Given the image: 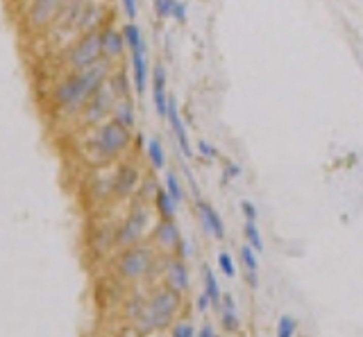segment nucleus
I'll return each mask as SVG.
<instances>
[{
	"label": "nucleus",
	"instance_id": "28",
	"mask_svg": "<svg viewBox=\"0 0 363 337\" xmlns=\"http://www.w3.org/2000/svg\"><path fill=\"white\" fill-rule=\"evenodd\" d=\"M295 330H298V321H295L293 317L284 315L277 324V337H293Z\"/></svg>",
	"mask_w": 363,
	"mask_h": 337
},
{
	"label": "nucleus",
	"instance_id": "6",
	"mask_svg": "<svg viewBox=\"0 0 363 337\" xmlns=\"http://www.w3.org/2000/svg\"><path fill=\"white\" fill-rule=\"evenodd\" d=\"M114 106H116V95L111 93L109 84L100 86V89L91 95V100L84 104V109H82V123L84 125L103 123L109 116V111L114 114Z\"/></svg>",
	"mask_w": 363,
	"mask_h": 337
},
{
	"label": "nucleus",
	"instance_id": "27",
	"mask_svg": "<svg viewBox=\"0 0 363 337\" xmlns=\"http://www.w3.org/2000/svg\"><path fill=\"white\" fill-rule=\"evenodd\" d=\"M241 260H243V265L248 267L250 274H256V270H259V258H256V251L250 245L241 247Z\"/></svg>",
	"mask_w": 363,
	"mask_h": 337
},
{
	"label": "nucleus",
	"instance_id": "26",
	"mask_svg": "<svg viewBox=\"0 0 363 337\" xmlns=\"http://www.w3.org/2000/svg\"><path fill=\"white\" fill-rule=\"evenodd\" d=\"M166 190L171 193V197L175 199L177 204L184 202V188H182V183H180V179H177L175 172H166Z\"/></svg>",
	"mask_w": 363,
	"mask_h": 337
},
{
	"label": "nucleus",
	"instance_id": "23",
	"mask_svg": "<svg viewBox=\"0 0 363 337\" xmlns=\"http://www.w3.org/2000/svg\"><path fill=\"white\" fill-rule=\"evenodd\" d=\"M202 276H205V292L211 296V304H214L216 308L220 306V287H218V281H216V276H214V272L209 270V267L205 265V270H202Z\"/></svg>",
	"mask_w": 363,
	"mask_h": 337
},
{
	"label": "nucleus",
	"instance_id": "14",
	"mask_svg": "<svg viewBox=\"0 0 363 337\" xmlns=\"http://www.w3.org/2000/svg\"><path fill=\"white\" fill-rule=\"evenodd\" d=\"M129 52H132L134 91H137V95H145V89H148V75H150L148 57H145V46L143 48H137V50H129Z\"/></svg>",
	"mask_w": 363,
	"mask_h": 337
},
{
	"label": "nucleus",
	"instance_id": "3",
	"mask_svg": "<svg viewBox=\"0 0 363 337\" xmlns=\"http://www.w3.org/2000/svg\"><path fill=\"white\" fill-rule=\"evenodd\" d=\"M132 145V129L118 123L116 118L105 120L91 136V147L103 159H116Z\"/></svg>",
	"mask_w": 363,
	"mask_h": 337
},
{
	"label": "nucleus",
	"instance_id": "4",
	"mask_svg": "<svg viewBox=\"0 0 363 337\" xmlns=\"http://www.w3.org/2000/svg\"><path fill=\"white\" fill-rule=\"evenodd\" d=\"M100 59H103V39H100V32L82 34L64 55L66 66H69L73 72L84 70V68L98 63Z\"/></svg>",
	"mask_w": 363,
	"mask_h": 337
},
{
	"label": "nucleus",
	"instance_id": "31",
	"mask_svg": "<svg viewBox=\"0 0 363 337\" xmlns=\"http://www.w3.org/2000/svg\"><path fill=\"white\" fill-rule=\"evenodd\" d=\"M171 337H197V335H195V328H193L191 321H180V324L173 326Z\"/></svg>",
	"mask_w": 363,
	"mask_h": 337
},
{
	"label": "nucleus",
	"instance_id": "7",
	"mask_svg": "<svg viewBox=\"0 0 363 337\" xmlns=\"http://www.w3.org/2000/svg\"><path fill=\"white\" fill-rule=\"evenodd\" d=\"M145 224H148V211H145V208L132 211V215L123 222V227L116 231V245L123 247V249L134 247L139 240H141V236L145 231Z\"/></svg>",
	"mask_w": 363,
	"mask_h": 337
},
{
	"label": "nucleus",
	"instance_id": "9",
	"mask_svg": "<svg viewBox=\"0 0 363 337\" xmlns=\"http://www.w3.org/2000/svg\"><path fill=\"white\" fill-rule=\"evenodd\" d=\"M168 72L163 63H157L152 68V104L159 118L166 120L168 116Z\"/></svg>",
	"mask_w": 363,
	"mask_h": 337
},
{
	"label": "nucleus",
	"instance_id": "25",
	"mask_svg": "<svg viewBox=\"0 0 363 337\" xmlns=\"http://www.w3.org/2000/svg\"><path fill=\"white\" fill-rule=\"evenodd\" d=\"M243 233H245V238H248V245L252 247L256 253L263 251V240H261V233H259V229H256L254 222H245Z\"/></svg>",
	"mask_w": 363,
	"mask_h": 337
},
{
	"label": "nucleus",
	"instance_id": "29",
	"mask_svg": "<svg viewBox=\"0 0 363 337\" xmlns=\"http://www.w3.org/2000/svg\"><path fill=\"white\" fill-rule=\"evenodd\" d=\"M218 267H220V272L225 274L227 278H234L236 276V267H234V260H232V256L227 251H220L218 253Z\"/></svg>",
	"mask_w": 363,
	"mask_h": 337
},
{
	"label": "nucleus",
	"instance_id": "15",
	"mask_svg": "<svg viewBox=\"0 0 363 337\" xmlns=\"http://www.w3.org/2000/svg\"><path fill=\"white\" fill-rule=\"evenodd\" d=\"M197 208H200L202 229H205L207 233H211L216 240H222V238H225V224H222V217L218 215V211L207 202H197Z\"/></svg>",
	"mask_w": 363,
	"mask_h": 337
},
{
	"label": "nucleus",
	"instance_id": "5",
	"mask_svg": "<svg viewBox=\"0 0 363 337\" xmlns=\"http://www.w3.org/2000/svg\"><path fill=\"white\" fill-rule=\"evenodd\" d=\"M152 265H154L152 249L141 247V245L127 247L123 251V256L118 258V272L127 281H139V278L148 276Z\"/></svg>",
	"mask_w": 363,
	"mask_h": 337
},
{
	"label": "nucleus",
	"instance_id": "2",
	"mask_svg": "<svg viewBox=\"0 0 363 337\" xmlns=\"http://www.w3.org/2000/svg\"><path fill=\"white\" fill-rule=\"evenodd\" d=\"M180 296H182L180 292L171 290V287L159 290L157 294L150 299V304L141 310V315H139V330H141V335H148V333H152V330L168 328L182 306Z\"/></svg>",
	"mask_w": 363,
	"mask_h": 337
},
{
	"label": "nucleus",
	"instance_id": "18",
	"mask_svg": "<svg viewBox=\"0 0 363 337\" xmlns=\"http://www.w3.org/2000/svg\"><path fill=\"white\" fill-rule=\"evenodd\" d=\"M220 304H222V308H218V312H220V321H222V326H225V330H229V333L239 330L241 321H239V317H236V306H234L232 294H222Z\"/></svg>",
	"mask_w": 363,
	"mask_h": 337
},
{
	"label": "nucleus",
	"instance_id": "17",
	"mask_svg": "<svg viewBox=\"0 0 363 337\" xmlns=\"http://www.w3.org/2000/svg\"><path fill=\"white\" fill-rule=\"evenodd\" d=\"M100 21H103V7L93 3H86L84 14L80 18V25H77V32L86 34V32H100Z\"/></svg>",
	"mask_w": 363,
	"mask_h": 337
},
{
	"label": "nucleus",
	"instance_id": "22",
	"mask_svg": "<svg viewBox=\"0 0 363 337\" xmlns=\"http://www.w3.org/2000/svg\"><path fill=\"white\" fill-rule=\"evenodd\" d=\"M145 154H148V161L154 170H163L166 165V152H163V145L159 138H150L148 147H145Z\"/></svg>",
	"mask_w": 363,
	"mask_h": 337
},
{
	"label": "nucleus",
	"instance_id": "19",
	"mask_svg": "<svg viewBox=\"0 0 363 337\" xmlns=\"http://www.w3.org/2000/svg\"><path fill=\"white\" fill-rule=\"evenodd\" d=\"M154 206H157L161 219H175L177 206H180V204H177L175 199L171 197V193L163 188V190H157V195H154Z\"/></svg>",
	"mask_w": 363,
	"mask_h": 337
},
{
	"label": "nucleus",
	"instance_id": "36",
	"mask_svg": "<svg viewBox=\"0 0 363 337\" xmlns=\"http://www.w3.org/2000/svg\"><path fill=\"white\" fill-rule=\"evenodd\" d=\"M173 18H175L180 25H186V5L180 3V0H177L175 9H173Z\"/></svg>",
	"mask_w": 363,
	"mask_h": 337
},
{
	"label": "nucleus",
	"instance_id": "10",
	"mask_svg": "<svg viewBox=\"0 0 363 337\" xmlns=\"http://www.w3.org/2000/svg\"><path fill=\"white\" fill-rule=\"evenodd\" d=\"M166 120H168V125H171L173 134H175L177 145H180L182 154L186 156V159H191V156H193V147H191V140H188V131H186V125H184V120H182L177 100L173 95L168 97V116H166Z\"/></svg>",
	"mask_w": 363,
	"mask_h": 337
},
{
	"label": "nucleus",
	"instance_id": "30",
	"mask_svg": "<svg viewBox=\"0 0 363 337\" xmlns=\"http://www.w3.org/2000/svg\"><path fill=\"white\" fill-rule=\"evenodd\" d=\"M177 0H154V12L159 18H173V9H175Z\"/></svg>",
	"mask_w": 363,
	"mask_h": 337
},
{
	"label": "nucleus",
	"instance_id": "37",
	"mask_svg": "<svg viewBox=\"0 0 363 337\" xmlns=\"http://www.w3.org/2000/svg\"><path fill=\"white\" fill-rule=\"evenodd\" d=\"M211 306H214L211 304V296L207 294V292H202V294L197 296V312H207Z\"/></svg>",
	"mask_w": 363,
	"mask_h": 337
},
{
	"label": "nucleus",
	"instance_id": "1",
	"mask_svg": "<svg viewBox=\"0 0 363 337\" xmlns=\"http://www.w3.org/2000/svg\"><path fill=\"white\" fill-rule=\"evenodd\" d=\"M109 68H111V61L100 59L93 66L84 68L80 72H71L61 82H57L55 91H52V102H55L57 111L64 116L82 114V109L91 100V95L100 86L107 84Z\"/></svg>",
	"mask_w": 363,
	"mask_h": 337
},
{
	"label": "nucleus",
	"instance_id": "16",
	"mask_svg": "<svg viewBox=\"0 0 363 337\" xmlns=\"http://www.w3.org/2000/svg\"><path fill=\"white\" fill-rule=\"evenodd\" d=\"M166 283H168L171 290L180 292V294H184V292L188 290V270H186V263H184L182 258H175V260L168 263Z\"/></svg>",
	"mask_w": 363,
	"mask_h": 337
},
{
	"label": "nucleus",
	"instance_id": "11",
	"mask_svg": "<svg viewBox=\"0 0 363 337\" xmlns=\"http://www.w3.org/2000/svg\"><path fill=\"white\" fill-rule=\"evenodd\" d=\"M100 39H103V59L107 61H114V59H120L127 48V41H125V34L123 30H116V27H103L100 30Z\"/></svg>",
	"mask_w": 363,
	"mask_h": 337
},
{
	"label": "nucleus",
	"instance_id": "12",
	"mask_svg": "<svg viewBox=\"0 0 363 337\" xmlns=\"http://www.w3.org/2000/svg\"><path fill=\"white\" fill-rule=\"evenodd\" d=\"M139 183H141V174H139V170L134 168V165H129V163L120 165L118 172H116V177H114L116 195H118V197H129V195L139 188Z\"/></svg>",
	"mask_w": 363,
	"mask_h": 337
},
{
	"label": "nucleus",
	"instance_id": "32",
	"mask_svg": "<svg viewBox=\"0 0 363 337\" xmlns=\"http://www.w3.org/2000/svg\"><path fill=\"white\" fill-rule=\"evenodd\" d=\"M241 177V168L234 163V161H225V172H222V183H227L229 179Z\"/></svg>",
	"mask_w": 363,
	"mask_h": 337
},
{
	"label": "nucleus",
	"instance_id": "20",
	"mask_svg": "<svg viewBox=\"0 0 363 337\" xmlns=\"http://www.w3.org/2000/svg\"><path fill=\"white\" fill-rule=\"evenodd\" d=\"M107 84L111 93L116 95V100H129V80L125 70H116L114 75H109Z\"/></svg>",
	"mask_w": 363,
	"mask_h": 337
},
{
	"label": "nucleus",
	"instance_id": "24",
	"mask_svg": "<svg viewBox=\"0 0 363 337\" xmlns=\"http://www.w3.org/2000/svg\"><path fill=\"white\" fill-rule=\"evenodd\" d=\"M123 34H125V41H127V48L129 50H137V48H143L145 41H143V34H141V27L137 23L129 21L127 25L123 27Z\"/></svg>",
	"mask_w": 363,
	"mask_h": 337
},
{
	"label": "nucleus",
	"instance_id": "34",
	"mask_svg": "<svg viewBox=\"0 0 363 337\" xmlns=\"http://www.w3.org/2000/svg\"><path fill=\"white\" fill-rule=\"evenodd\" d=\"M197 152H200V156H205L207 161H211L218 156V149L211 143H207V140H200V143H197Z\"/></svg>",
	"mask_w": 363,
	"mask_h": 337
},
{
	"label": "nucleus",
	"instance_id": "35",
	"mask_svg": "<svg viewBox=\"0 0 363 337\" xmlns=\"http://www.w3.org/2000/svg\"><path fill=\"white\" fill-rule=\"evenodd\" d=\"M120 3H123L125 16H127L129 21L134 23V18H137V14H139V5H137V0H120Z\"/></svg>",
	"mask_w": 363,
	"mask_h": 337
},
{
	"label": "nucleus",
	"instance_id": "13",
	"mask_svg": "<svg viewBox=\"0 0 363 337\" xmlns=\"http://www.w3.org/2000/svg\"><path fill=\"white\" fill-rule=\"evenodd\" d=\"M154 240L159 242V247L166 249V251H173L177 249V245L184 240L182 233H180V227L175 224V219H161V222L154 227Z\"/></svg>",
	"mask_w": 363,
	"mask_h": 337
},
{
	"label": "nucleus",
	"instance_id": "38",
	"mask_svg": "<svg viewBox=\"0 0 363 337\" xmlns=\"http://www.w3.org/2000/svg\"><path fill=\"white\" fill-rule=\"evenodd\" d=\"M197 337H216L214 326H211V324H205V326L200 328V333H197Z\"/></svg>",
	"mask_w": 363,
	"mask_h": 337
},
{
	"label": "nucleus",
	"instance_id": "33",
	"mask_svg": "<svg viewBox=\"0 0 363 337\" xmlns=\"http://www.w3.org/2000/svg\"><path fill=\"white\" fill-rule=\"evenodd\" d=\"M241 211L245 215V222H256V217H259V213H256V206L252 202H248V199H243L241 202Z\"/></svg>",
	"mask_w": 363,
	"mask_h": 337
},
{
	"label": "nucleus",
	"instance_id": "21",
	"mask_svg": "<svg viewBox=\"0 0 363 337\" xmlns=\"http://www.w3.org/2000/svg\"><path fill=\"white\" fill-rule=\"evenodd\" d=\"M114 118L118 120V123H123L125 127H129V129H132V127L137 125V114H134L132 100H116Z\"/></svg>",
	"mask_w": 363,
	"mask_h": 337
},
{
	"label": "nucleus",
	"instance_id": "8",
	"mask_svg": "<svg viewBox=\"0 0 363 337\" xmlns=\"http://www.w3.org/2000/svg\"><path fill=\"white\" fill-rule=\"evenodd\" d=\"M66 5V0H35L27 9V23L32 30H43L48 27L57 16H59L61 7Z\"/></svg>",
	"mask_w": 363,
	"mask_h": 337
}]
</instances>
